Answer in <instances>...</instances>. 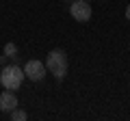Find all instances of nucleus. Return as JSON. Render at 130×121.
<instances>
[{
	"label": "nucleus",
	"instance_id": "nucleus-4",
	"mask_svg": "<svg viewBox=\"0 0 130 121\" xmlns=\"http://www.w3.org/2000/svg\"><path fill=\"white\" fill-rule=\"evenodd\" d=\"M24 76L28 80H32V82H39V80L46 78V65L41 61H28L24 65Z\"/></svg>",
	"mask_w": 130,
	"mask_h": 121
},
{
	"label": "nucleus",
	"instance_id": "nucleus-8",
	"mask_svg": "<svg viewBox=\"0 0 130 121\" xmlns=\"http://www.w3.org/2000/svg\"><path fill=\"white\" fill-rule=\"evenodd\" d=\"M126 19H130V5L126 7Z\"/></svg>",
	"mask_w": 130,
	"mask_h": 121
},
{
	"label": "nucleus",
	"instance_id": "nucleus-9",
	"mask_svg": "<svg viewBox=\"0 0 130 121\" xmlns=\"http://www.w3.org/2000/svg\"><path fill=\"white\" fill-rule=\"evenodd\" d=\"M67 2H74V0H67Z\"/></svg>",
	"mask_w": 130,
	"mask_h": 121
},
{
	"label": "nucleus",
	"instance_id": "nucleus-6",
	"mask_svg": "<svg viewBox=\"0 0 130 121\" xmlns=\"http://www.w3.org/2000/svg\"><path fill=\"white\" fill-rule=\"evenodd\" d=\"M5 56L7 58H15L18 56V46L15 43H7L5 46Z\"/></svg>",
	"mask_w": 130,
	"mask_h": 121
},
{
	"label": "nucleus",
	"instance_id": "nucleus-10",
	"mask_svg": "<svg viewBox=\"0 0 130 121\" xmlns=\"http://www.w3.org/2000/svg\"><path fill=\"white\" fill-rule=\"evenodd\" d=\"M87 2H89V0H87Z\"/></svg>",
	"mask_w": 130,
	"mask_h": 121
},
{
	"label": "nucleus",
	"instance_id": "nucleus-3",
	"mask_svg": "<svg viewBox=\"0 0 130 121\" xmlns=\"http://www.w3.org/2000/svg\"><path fill=\"white\" fill-rule=\"evenodd\" d=\"M70 15L76 22H89L91 19V5L87 0H74L70 5Z\"/></svg>",
	"mask_w": 130,
	"mask_h": 121
},
{
	"label": "nucleus",
	"instance_id": "nucleus-5",
	"mask_svg": "<svg viewBox=\"0 0 130 121\" xmlns=\"http://www.w3.org/2000/svg\"><path fill=\"white\" fill-rule=\"evenodd\" d=\"M13 108H18V97H15V91H2L0 93V110L11 112Z\"/></svg>",
	"mask_w": 130,
	"mask_h": 121
},
{
	"label": "nucleus",
	"instance_id": "nucleus-7",
	"mask_svg": "<svg viewBox=\"0 0 130 121\" xmlns=\"http://www.w3.org/2000/svg\"><path fill=\"white\" fill-rule=\"evenodd\" d=\"M11 119H13V121H26L28 115L24 110H20V108H13V110H11Z\"/></svg>",
	"mask_w": 130,
	"mask_h": 121
},
{
	"label": "nucleus",
	"instance_id": "nucleus-1",
	"mask_svg": "<svg viewBox=\"0 0 130 121\" xmlns=\"http://www.w3.org/2000/svg\"><path fill=\"white\" fill-rule=\"evenodd\" d=\"M48 69L52 71V76L56 80H63L65 74H67V54L59 48L48 52Z\"/></svg>",
	"mask_w": 130,
	"mask_h": 121
},
{
	"label": "nucleus",
	"instance_id": "nucleus-2",
	"mask_svg": "<svg viewBox=\"0 0 130 121\" xmlns=\"http://www.w3.org/2000/svg\"><path fill=\"white\" fill-rule=\"evenodd\" d=\"M22 80H24V69L18 65H9L0 71V82L2 87L9 89V91H15V89L22 87Z\"/></svg>",
	"mask_w": 130,
	"mask_h": 121
}]
</instances>
